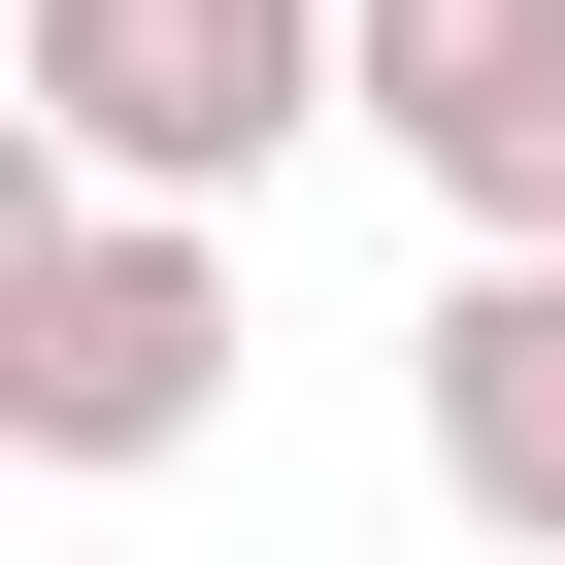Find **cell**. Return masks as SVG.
<instances>
[{
  "instance_id": "6da1fadb",
  "label": "cell",
  "mask_w": 565,
  "mask_h": 565,
  "mask_svg": "<svg viewBox=\"0 0 565 565\" xmlns=\"http://www.w3.org/2000/svg\"><path fill=\"white\" fill-rule=\"evenodd\" d=\"M300 134H366V0H34L67 200H266Z\"/></svg>"
},
{
  "instance_id": "7a4b0ae2",
  "label": "cell",
  "mask_w": 565,
  "mask_h": 565,
  "mask_svg": "<svg viewBox=\"0 0 565 565\" xmlns=\"http://www.w3.org/2000/svg\"><path fill=\"white\" fill-rule=\"evenodd\" d=\"M233 233L200 200H67L34 167V233H0V433L34 466H200V399H233Z\"/></svg>"
},
{
  "instance_id": "3957f363",
  "label": "cell",
  "mask_w": 565,
  "mask_h": 565,
  "mask_svg": "<svg viewBox=\"0 0 565 565\" xmlns=\"http://www.w3.org/2000/svg\"><path fill=\"white\" fill-rule=\"evenodd\" d=\"M366 134L466 266H565V0H366Z\"/></svg>"
},
{
  "instance_id": "277c9868",
  "label": "cell",
  "mask_w": 565,
  "mask_h": 565,
  "mask_svg": "<svg viewBox=\"0 0 565 565\" xmlns=\"http://www.w3.org/2000/svg\"><path fill=\"white\" fill-rule=\"evenodd\" d=\"M399 399H433V499H466L499 565H565V266H433Z\"/></svg>"
}]
</instances>
